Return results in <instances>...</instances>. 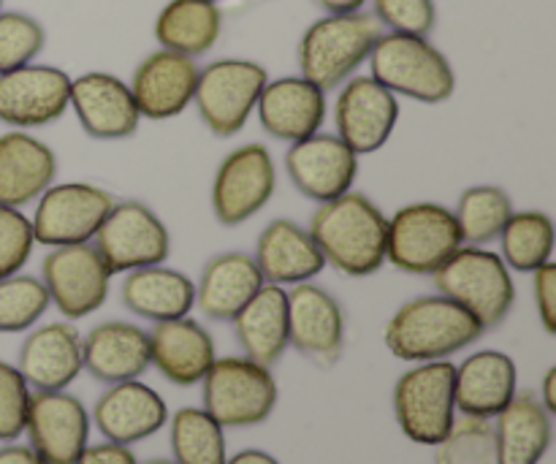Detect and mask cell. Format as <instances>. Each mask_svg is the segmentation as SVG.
I'll return each mask as SVG.
<instances>
[{"mask_svg":"<svg viewBox=\"0 0 556 464\" xmlns=\"http://www.w3.org/2000/svg\"><path fill=\"white\" fill-rule=\"evenodd\" d=\"M309 234L326 264L348 277H369L386 264L389 217L364 193L348 190L340 199L324 201L309 221Z\"/></svg>","mask_w":556,"mask_h":464,"instance_id":"6da1fadb","label":"cell"},{"mask_svg":"<svg viewBox=\"0 0 556 464\" xmlns=\"http://www.w3.org/2000/svg\"><path fill=\"white\" fill-rule=\"evenodd\" d=\"M483 326L448 297H418L396 310L386 346L402 362H440L481 340Z\"/></svg>","mask_w":556,"mask_h":464,"instance_id":"7a4b0ae2","label":"cell"},{"mask_svg":"<svg viewBox=\"0 0 556 464\" xmlns=\"http://www.w3.org/2000/svg\"><path fill=\"white\" fill-rule=\"evenodd\" d=\"M380 36V22L364 11L324 16L299 41V71L324 92L337 90L367 63Z\"/></svg>","mask_w":556,"mask_h":464,"instance_id":"3957f363","label":"cell"},{"mask_svg":"<svg viewBox=\"0 0 556 464\" xmlns=\"http://www.w3.org/2000/svg\"><path fill=\"white\" fill-rule=\"evenodd\" d=\"M369 68L386 90L413 101L443 103L456 90L454 65L424 36H380L369 52Z\"/></svg>","mask_w":556,"mask_h":464,"instance_id":"277c9868","label":"cell"},{"mask_svg":"<svg viewBox=\"0 0 556 464\" xmlns=\"http://www.w3.org/2000/svg\"><path fill=\"white\" fill-rule=\"evenodd\" d=\"M434 286L443 297L465 308L483 326V331L503 324L516 302L514 277L505 261L476 244H462L434 272Z\"/></svg>","mask_w":556,"mask_h":464,"instance_id":"5b68a950","label":"cell"},{"mask_svg":"<svg viewBox=\"0 0 556 464\" xmlns=\"http://www.w3.org/2000/svg\"><path fill=\"white\" fill-rule=\"evenodd\" d=\"M462 244L454 210L438 201H416L389 217L386 261L410 275H434Z\"/></svg>","mask_w":556,"mask_h":464,"instance_id":"8992f818","label":"cell"},{"mask_svg":"<svg viewBox=\"0 0 556 464\" xmlns=\"http://www.w3.org/2000/svg\"><path fill=\"white\" fill-rule=\"evenodd\" d=\"M201 384H204V411L223 429L264 424L277 407L275 375L269 373V367H261L248 356L215 359Z\"/></svg>","mask_w":556,"mask_h":464,"instance_id":"52a82bcc","label":"cell"},{"mask_svg":"<svg viewBox=\"0 0 556 464\" xmlns=\"http://www.w3.org/2000/svg\"><path fill=\"white\" fill-rule=\"evenodd\" d=\"M269 74L255 60L223 58L199 68L193 103L199 117L217 139L237 136L255 112Z\"/></svg>","mask_w":556,"mask_h":464,"instance_id":"ba28073f","label":"cell"},{"mask_svg":"<svg viewBox=\"0 0 556 464\" xmlns=\"http://www.w3.org/2000/svg\"><path fill=\"white\" fill-rule=\"evenodd\" d=\"M454 373L448 359L421 362L394 386V413L402 435L418 446L443 443L456 422Z\"/></svg>","mask_w":556,"mask_h":464,"instance_id":"9c48e42d","label":"cell"},{"mask_svg":"<svg viewBox=\"0 0 556 464\" xmlns=\"http://www.w3.org/2000/svg\"><path fill=\"white\" fill-rule=\"evenodd\" d=\"M92 248L101 253L112 275L166 264L172 255V234L166 223L144 201H114L96 231Z\"/></svg>","mask_w":556,"mask_h":464,"instance_id":"30bf717a","label":"cell"},{"mask_svg":"<svg viewBox=\"0 0 556 464\" xmlns=\"http://www.w3.org/2000/svg\"><path fill=\"white\" fill-rule=\"evenodd\" d=\"M109 190L92 183H58L38 196L33 237L43 248L87 244L112 210Z\"/></svg>","mask_w":556,"mask_h":464,"instance_id":"8fae6325","label":"cell"},{"mask_svg":"<svg viewBox=\"0 0 556 464\" xmlns=\"http://www.w3.org/2000/svg\"><path fill=\"white\" fill-rule=\"evenodd\" d=\"M277 190V168L264 145H244L223 158L212 183V212L220 226H242Z\"/></svg>","mask_w":556,"mask_h":464,"instance_id":"7c38bea8","label":"cell"},{"mask_svg":"<svg viewBox=\"0 0 556 464\" xmlns=\"http://www.w3.org/2000/svg\"><path fill=\"white\" fill-rule=\"evenodd\" d=\"M112 277L90 242L52 248L41 266V283L47 286L49 299L71 321L87 318L103 308Z\"/></svg>","mask_w":556,"mask_h":464,"instance_id":"4fadbf2b","label":"cell"},{"mask_svg":"<svg viewBox=\"0 0 556 464\" xmlns=\"http://www.w3.org/2000/svg\"><path fill=\"white\" fill-rule=\"evenodd\" d=\"M71 76L54 65H22L0 74V123L16 130L43 128L68 112Z\"/></svg>","mask_w":556,"mask_h":464,"instance_id":"5bb4252c","label":"cell"},{"mask_svg":"<svg viewBox=\"0 0 556 464\" xmlns=\"http://www.w3.org/2000/svg\"><path fill=\"white\" fill-rule=\"evenodd\" d=\"M400 120V101L372 76H351L342 85L334 106L340 139L356 155L378 152L391 139Z\"/></svg>","mask_w":556,"mask_h":464,"instance_id":"9a60e30c","label":"cell"},{"mask_svg":"<svg viewBox=\"0 0 556 464\" xmlns=\"http://www.w3.org/2000/svg\"><path fill=\"white\" fill-rule=\"evenodd\" d=\"M286 168L299 193L324 204L353 188L358 177V155L340 136L318 130L288 147Z\"/></svg>","mask_w":556,"mask_h":464,"instance_id":"2e32d148","label":"cell"},{"mask_svg":"<svg viewBox=\"0 0 556 464\" xmlns=\"http://www.w3.org/2000/svg\"><path fill=\"white\" fill-rule=\"evenodd\" d=\"M25 435L47 464H76L90 438V416L74 394L36 391L30 394Z\"/></svg>","mask_w":556,"mask_h":464,"instance_id":"e0dca14e","label":"cell"},{"mask_svg":"<svg viewBox=\"0 0 556 464\" xmlns=\"http://www.w3.org/2000/svg\"><path fill=\"white\" fill-rule=\"evenodd\" d=\"M288 346L320 367L340 362L345 346V315L326 288L299 283L288 291Z\"/></svg>","mask_w":556,"mask_h":464,"instance_id":"ac0fdd59","label":"cell"},{"mask_svg":"<svg viewBox=\"0 0 556 464\" xmlns=\"http://www.w3.org/2000/svg\"><path fill=\"white\" fill-rule=\"evenodd\" d=\"M71 109L85 134L98 141L130 139L141 123L130 87L109 71H87L71 79Z\"/></svg>","mask_w":556,"mask_h":464,"instance_id":"d6986e66","label":"cell"},{"mask_svg":"<svg viewBox=\"0 0 556 464\" xmlns=\"http://www.w3.org/2000/svg\"><path fill=\"white\" fill-rule=\"evenodd\" d=\"M195 81H199V65L193 58L157 49L136 65L128 87L141 117L157 123V120L179 117L193 103Z\"/></svg>","mask_w":556,"mask_h":464,"instance_id":"ffe728a7","label":"cell"},{"mask_svg":"<svg viewBox=\"0 0 556 464\" xmlns=\"http://www.w3.org/2000/svg\"><path fill=\"white\" fill-rule=\"evenodd\" d=\"M168 407L163 397L139 380L114 384L92 407L98 432L119 446H134L166 427Z\"/></svg>","mask_w":556,"mask_h":464,"instance_id":"44dd1931","label":"cell"},{"mask_svg":"<svg viewBox=\"0 0 556 464\" xmlns=\"http://www.w3.org/2000/svg\"><path fill=\"white\" fill-rule=\"evenodd\" d=\"M255 112L266 134L293 145L318 134L326 123V92L304 76H282L266 81Z\"/></svg>","mask_w":556,"mask_h":464,"instance_id":"7402d4cb","label":"cell"},{"mask_svg":"<svg viewBox=\"0 0 556 464\" xmlns=\"http://www.w3.org/2000/svg\"><path fill=\"white\" fill-rule=\"evenodd\" d=\"M60 172L58 155L49 145L25 130L0 136V206L22 210L54 185Z\"/></svg>","mask_w":556,"mask_h":464,"instance_id":"603a6c76","label":"cell"},{"mask_svg":"<svg viewBox=\"0 0 556 464\" xmlns=\"http://www.w3.org/2000/svg\"><path fill=\"white\" fill-rule=\"evenodd\" d=\"M16 369L30 389L65 391L85 369L79 331L68 324H49L36 329L22 342Z\"/></svg>","mask_w":556,"mask_h":464,"instance_id":"cb8c5ba5","label":"cell"},{"mask_svg":"<svg viewBox=\"0 0 556 464\" xmlns=\"http://www.w3.org/2000/svg\"><path fill=\"white\" fill-rule=\"evenodd\" d=\"M81 362L101 384L114 386L139 380V375H144L152 364L150 335L134 324L109 321L81 340Z\"/></svg>","mask_w":556,"mask_h":464,"instance_id":"d4e9b609","label":"cell"},{"mask_svg":"<svg viewBox=\"0 0 556 464\" xmlns=\"http://www.w3.org/2000/svg\"><path fill=\"white\" fill-rule=\"evenodd\" d=\"M253 259L264 280L275 286L309 283L326 269L324 253L315 244L313 234L286 217L269 223L261 231Z\"/></svg>","mask_w":556,"mask_h":464,"instance_id":"484cf974","label":"cell"},{"mask_svg":"<svg viewBox=\"0 0 556 464\" xmlns=\"http://www.w3.org/2000/svg\"><path fill=\"white\" fill-rule=\"evenodd\" d=\"M150 359L174 386H195L215 362V340L193 318H174L155 324L150 335Z\"/></svg>","mask_w":556,"mask_h":464,"instance_id":"4316f807","label":"cell"},{"mask_svg":"<svg viewBox=\"0 0 556 464\" xmlns=\"http://www.w3.org/2000/svg\"><path fill=\"white\" fill-rule=\"evenodd\" d=\"M516 397V364L508 353L481 351L454 373V402L462 416L494 418Z\"/></svg>","mask_w":556,"mask_h":464,"instance_id":"83f0119b","label":"cell"},{"mask_svg":"<svg viewBox=\"0 0 556 464\" xmlns=\"http://www.w3.org/2000/svg\"><path fill=\"white\" fill-rule=\"evenodd\" d=\"M264 275L250 253L215 255L201 272V280L195 286V304L206 318L228 324L264 288Z\"/></svg>","mask_w":556,"mask_h":464,"instance_id":"f1b7e54d","label":"cell"},{"mask_svg":"<svg viewBox=\"0 0 556 464\" xmlns=\"http://www.w3.org/2000/svg\"><path fill=\"white\" fill-rule=\"evenodd\" d=\"M237 340L244 356L261 367H271L288 348V291L275 283H264L258 293L233 318Z\"/></svg>","mask_w":556,"mask_h":464,"instance_id":"f546056e","label":"cell"},{"mask_svg":"<svg viewBox=\"0 0 556 464\" xmlns=\"http://www.w3.org/2000/svg\"><path fill=\"white\" fill-rule=\"evenodd\" d=\"M497 464H538L552 446V413L532 391H516L514 400L497 413Z\"/></svg>","mask_w":556,"mask_h":464,"instance_id":"4dcf8cb0","label":"cell"},{"mask_svg":"<svg viewBox=\"0 0 556 464\" xmlns=\"http://www.w3.org/2000/svg\"><path fill=\"white\" fill-rule=\"evenodd\" d=\"M123 304L152 324L185 318L195 304V283L168 266H144L125 277Z\"/></svg>","mask_w":556,"mask_h":464,"instance_id":"1f68e13d","label":"cell"},{"mask_svg":"<svg viewBox=\"0 0 556 464\" xmlns=\"http://www.w3.org/2000/svg\"><path fill=\"white\" fill-rule=\"evenodd\" d=\"M223 33V11L212 0H168L155 20V38L161 49L201 58Z\"/></svg>","mask_w":556,"mask_h":464,"instance_id":"d6a6232c","label":"cell"},{"mask_svg":"<svg viewBox=\"0 0 556 464\" xmlns=\"http://www.w3.org/2000/svg\"><path fill=\"white\" fill-rule=\"evenodd\" d=\"M500 239H503L500 259L508 269L535 272L554 255V221L541 210L514 212Z\"/></svg>","mask_w":556,"mask_h":464,"instance_id":"836d02e7","label":"cell"},{"mask_svg":"<svg viewBox=\"0 0 556 464\" xmlns=\"http://www.w3.org/2000/svg\"><path fill=\"white\" fill-rule=\"evenodd\" d=\"M510 215H514V201L497 185H476V188L465 190L454 210L462 242L476 244V248L500 239Z\"/></svg>","mask_w":556,"mask_h":464,"instance_id":"e575fe53","label":"cell"},{"mask_svg":"<svg viewBox=\"0 0 556 464\" xmlns=\"http://www.w3.org/2000/svg\"><path fill=\"white\" fill-rule=\"evenodd\" d=\"M174 464H226L223 427L204 407H182L172 418Z\"/></svg>","mask_w":556,"mask_h":464,"instance_id":"d590c367","label":"cell"},{"mask_svg":"<svg viewBox=\"0 0 556 464\" xmlns=\"http://www.w3.org/2000/svg\"><path fill=\"white\" fill-rule=\"evenodd\" d=\"M49 304L52 299L41 277L11 275L0 280V335L27 331L47 313Z\"/></svg>","mask_w":556,"mask_h":464,"instance_id":"8d00e7d4","label":"cell"},{"mask_svg":"<svg viewBox=\"0 0 556 464\" xmlns=\"http://www.w3.org/2000/svg\"><path fill=\"white\" fill-rule=\"evenodd\" d=\"M434 449V464H497V440L489 418H459Z\"/></svg>","mask_w":556,"mask_h":464,"instance_id":"74e56055","label":"cell"},{"mask_svg":"<svg viewBox=\"0 0 556 464\" xmlns=\"http://www.w3.org/2000/svg\"><path fill=\"white\" fill-rule=\"evenodd\" d=\"M47 47V30L25 11H0V74L36 63Z\"/></svg>","mask_w":556,"mask_h":464,"instance_id":"f35d334b","label":"cell"},{"mask_svg":"<svg viewBox=\"0 0 556 464\" xmlns=\"http://www.w3.org/2000/svg\"><path fill=\"white\" fill-rule=\"evenodd\" d=\"M27 407H30V386L14 364L0 359V440L3 443H14L20 435H25Z\"/></svg>","mask_w":556,"mask_h":464,"instance_id":"ab89813d","label":"cell"},{"mask_svg":"<svg viewBox=\"0 0 556 464\" xmlns=\"http://www.w3.org/2000/svg\"><path fill=\"white\" fill-rule=\"evenodd\" d=\"M36 237H33L30 217L22 215V210L0 206V280L11 275H20L22 266L30 261Z\"/></svg>","mask_w":556,"mask_h":464,"instance_id":"60d3db41","label":"cell"},{"mask_svg":"<svg viewBox=\"0 0 556 464\" xmlns=\"http://www.w3.org/2000/svg\"><path fill=\"white\" fill-rule=\"evenodd\" d=\"M375 20L391 33L427 38L438 25V5L434 0H375Z\"/></svg>","mask_w":556,"mask_h":464,"instance_id":"b9f144b4","label":"cell"},{"mask_svg":"<svg viewBox=\"0 0 556 464\" xmlns=\"http://www.w3.org/2000/svg\"><path fill=\"white\" fill-rule=\"evenodd\" d=\"M532 275H535L532 293H535L541 324L548 335H556V264L554 261H548V264L538 266Z\"/></svg>","mask_w":556,"mask_h":464,"instance_id":"7bdbcfd3","label":"cell"},{"mask_svg":"<svg viewBox=\"0 0 556 464\" xmlns=\"http://www.w3.org/2000/svg\"><path fill=\"white\" fill-rule=\"evenodd\" d=\"M76 464H139L136 462L134 451L128 446H119L106 440V443H98V446H87L81 451V456L76 460Z\"/></svg>","mask_w":556,"mask_h":464,"instance_id":"ee69618b","label":"cell"},{"mask_svg":"<svg viewBox=\"0 0 556 464\" xmlns=\"http://www.w3.org/2000/svg\"><path fill=\"white\" fill-rule=\"evenodd\" d=\"M0 464H47L30 446H5L0 449Z\"/></svg>","mask_w":556,"mask_h":464,"instance_id":"f6af8a7d","label":"cell"},{"mask_svg":"<svg viewBox=\"0 0 556 464\" xmlns=\"http://www.w3.org/2000/svg\"><path fill=\"white\" fill-rule=\"evenodd\" d=\"M326 14H356L367 5V0H315Z\"/></svg>","mask_w":556,"mask_h":464,"instance_id":"bcb514c9","label":"cell"},{"mask_svg":"<svg viewBox=\"0 0 556 464\" xmlns=\"http://www.w3.org/2000/svg\"><path fill=\"white\" fill-rule=\"evenodd\" d=\"M226 464H280V462H277L271 454H266V451L248 449V451H239V454H233L231 460H226Z\"/></svg>","mask_w":556,"mask_h":464,"instance_id":"7dc6e473","label":"cell"},{"mask_svg":"<svg viewBox=\"0 0 556 464\" xmlns=\"http://www.w3.org/2000/svg\"><path fill=\"white\" fill-rule=\"evenodd\" d=\"M541 405L546 407L548 413H556V367H552L546 373V378H543V400Z\"/></svg>","mask_w":556,"mask_h":464,"instance_id":"c3c4849f","label":"cell"},{"mask_svg":"<svg viewBox=\"0 0 556 464\" xmlns=\"http://www.w3.org/2000/svg\"><path fill=\"white\" fill-rule=\"evenodd\" d=\"M144 464H174V462H166V460H152V462H144Z\"/></svg>","mask_w":556,"mask_h":464,"instance_id":"681fc988","label":"cell"},{"mask_svg":"<svg viewBox=\"0 0 556 464\" xmlns=\"http://www.w3.org/2000/svg\"><path fill=\"white\" fill-rule=\"evenodd\" d=\"M0 11H3V0H0Z\"/></svg>","mask_w":556,"mask_h":464,"instance_id":"f907efd6","label":"cell"},{"mask_svg":"<svg viewBox=\"0 0 556 464\" xmlns=\"http://www.w3.org/2000/svg\"><path fill=\"white\" fill-rule=\"evenodd\" d=\"M212 3H217V0H212Z\"/></svg>","mask_w":556,"mask_h":464,"instance_id":"816d5d0a","label":"cell"}]
</instances>
